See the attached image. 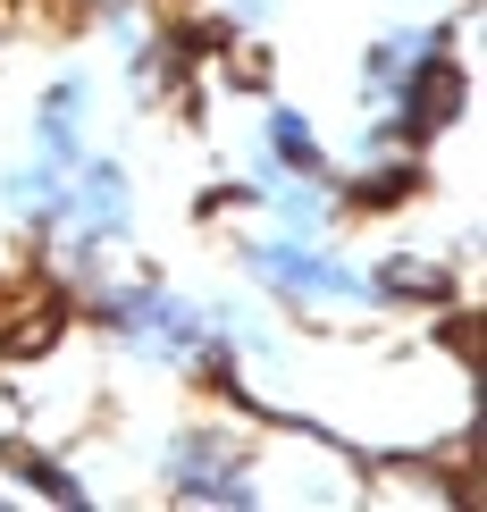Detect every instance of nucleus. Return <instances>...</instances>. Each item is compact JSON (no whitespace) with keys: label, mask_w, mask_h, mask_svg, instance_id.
Here are the masks:
<instances>
[{"label":"nucleus","mask_w":487,"mask_h":512,"mask_svg":"<svg viewBox=\"0 0 487 512\" xmlns=\"http://www.w3.org/2000/svg\"><path fill=\"white\" fill-rule=\"evenodd\" d=\"M84 311H93L143 370H194V378H210V387H227V378L244 370L236 353H219L202 294H185V286H160V277H110V269H101V277H84Z\"/></svg>","instance_id":"f257e3e1"},{"label":"nucleus","mask_w":487,"mask_h":512,"mask_svg":"<svg viewBox=\"0 0 487 512\" xmlns=\"http://www.w3.org/2000/svg\"><path fill=\"white\" fill-rule=\"evenodd\" d=\"M236 269L261 286V303H278V311H311V319L378 311V277H370V261H362V252H345L336 236L244 227V236H236Z\"/></svg>","instance_id":"f03ea898"},{"label":"nucleus","mask_w":487,"mask_h":512,"mask_svg":"<svg viewBox=\"0 0 487 512\" xmlns=\"http://www.w3.org/2000/svg\"><path fill=\"white\" fill-rule=\"evenodd\" d=\"M42 244L68 261L76 286L110 269V252L135 244V177H126V160L84 152L68 168V202H59V219H51V236H42Z\"/></svg>","instance_id":"7ed1b4c3"},{"label":"nucleus","mask_w":487,"mask_h":512,"mask_svg":"<svg viewBox=\"0 0 487 512\" xmlns=\"http://www.w3.org/2000/svg\"><path fill=\"white\" fill-rule=\"evenodd\" d=\"M152 479H160L177 504H236V512H261V504H269L261 445H252L244 429H177V437L160 445Z\"/></svg>","instance_id":"20e7f679"},{"label":"nucleus","mask_w":487,"mask_h":512,"mask_svg":"<svg viewBox=\"0 0 487 512\" xmlns=\"http://www.w3.org/2000/svg\"><path fill=\"white\" fill-rule=\"evenodd\" d=\"M93 118H101V84H93V68L51 76V84H42V101L26 110V152L76 168L84 152H93Z\"/></svg>","instance_id":"39448f33"},{"label":"nucleus","mask_w":487,"mask_h":512,"mask_svg":"<svg viewBox=\"0 0 487 512\" xmlns=\"http://www.w3.org/2000/svg\"><path fill=\"white\" fill-rule=\"evenodd\" d=\"M252 143H261L269 160H286V168H311V177H328V168H336L328 135L311 126L303 101H261V126H252Z\"/></svg>","instance_id":"423d86ee"},{"label":"nucleus","mask_w":487,"mask_h":512,"mask_svg":"<svg viewBox=\"0 0 487 512\" xmlns=\"http://www.w3.org/2000/svg\"><path fill=\"white\" fill-rule=\"evenodd\" d=\"M0 479L17 496H42V504H93V479L68 471V462H51L42 445H0Z\"/></svg>","instance_id":"0eeeda50"},{"label":"nucleus","mask_w":487,"mask_h":512,"mask_svg":"<svg viewBox=\"0 0 487 512\" xmlns=\"http://www.w3.org/2000/svg\"><path fill=\"white\" fill-rule=\"evenodd\" d=\"M370 277H378V311L446 303V269H437L429 252H387V261H370Z\"/></svg>","instance_id":"6e6552de"},{"label":"nucleus","mask_w":487,"mask_h":512,"mask_svg":"<svg viewBox=\"0 0 487 512\" xmlns=\"http://www.w3.org/2000/svg\"><path fill=\"white\" fill-rule=\"evenodd\" d=\"M219 9H227V34H269L278 0H219Z\"/></svg>","instance_id":"1a4fd4ad"},{"label":"nucleus","mask_w":487,"mask_h":512,"mask_svg":"<svg viewBox=\"0 0 487 512\" xmlns=\"http://www.w3.org/2000/svg\"><path fill=\"white\" fill-rule=\"evenodd\" d=\"M9 504H17V487H9V479H0V512H9Z\"/></svg>","instance_id":"9d476101"}]
</instances>
